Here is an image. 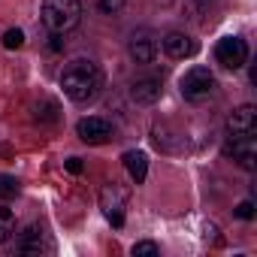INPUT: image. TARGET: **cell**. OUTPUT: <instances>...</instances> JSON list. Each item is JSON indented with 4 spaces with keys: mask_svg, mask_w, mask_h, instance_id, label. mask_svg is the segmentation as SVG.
Returning <instances> with one entry per match:
<instances>
[{
    "mask_svg": "<svg viewBox=\"0 0 257 257\" xmlns=\"http://www.w3.org/2000/svg\"><path fill=\"white\" fill-rule=\"evenodd\" d=\"M61 88L73 103H88L100 91V70L91 61H73L61 73Z\"/></svg>",
    "mask_w": 257,
    "mask_h": 257,
    "instance_id": "obj_1",
    "label": "cell"
},
{
    "mask_svg": "<svg viewBox=\"0 0 257 257\" xmlns=\"http://www.w3.org/2000/svg\"><path fill=\"white\" fill-rule=\"evenodd\" d=\"M82 7L79 0H43V25L52 34H67L79 25Z\"/></svg>",
    "mask_w": 257,
    "mask_h": 257,
    "instance_id": "obj_2",
    "label": "cell"
},
{
    "mask_svg": "<svg viewBox=\"0 0 257 257\" xmlns=\"http://www.w3.org/2000/svg\"><path fill=\"white\" fill-rule=\"evenodd\" d=\"M182 94L188 100H206L215 94V76L206 67H191L182 76Z\"/></svg>",
    "mask_w": 257,
    "mask_h": 257,
    "instance_id": "obj_3",
    "label": "cell"
},
{
    "mask_svg": "<svg viewBox=\"0 0 257 257\" xmlns=\"http://www.w3.org/2000/svg\"><path fill=\"white\" fill-rule=\"evenodd\" d=\"M224 155H227V158H233L242 170H254V164H257V140H254V134L230 137V143H227Z\"/></svg>",
    "mask_w": 257,
    "mask_h": 257,
    "instance_id": "obj_4",
    "label": "cell"
},
{
    "mask_svg": "<svg viewBox=\"0 0 257 257\" xmlns=\"http://www.w3.org/2000/svg\"><path fill=\"white\" fill-rule=\"evenodd\" d=\"M215 55H218V64H224L227 70H239V67H245V61H248V46H245V40H239V37H224V40L218 43Z\"/></svg>",
    "mask_w": 257,
    "mask_h": 257,
    "instance_id": "obj_5",
    "label": "cell"
},
{
    "mask_svg": "<svg viewBox=\"0 0 257 257\" xmlns=\"http://www.w3.org/2000/svg\"><path fill=\"white\" fill-rule=\"evenodd\" d=\"M124 203H127V194H124L115 182L103 188L100 206H103V212H106V218H109L112 227H124Z\"/></svg>",
    "mask_w": 257,
    "mask_h": 257,
    "instance_id": "obj_6",
    "label": "cell"
},
{
    "mask_svg": "<svg viewBox=\"0 0 257 257\" xmlns=\"http://www.w3.org/2000/svg\"><path fill=\"white\" fill-rule=\"evenodd\" d=\"M76 134H79L82 143L100 146V143H106V140L112 137V124H109L106 118H100V115H91V118H82V121H79Z\"/></svg>",
    "mask_w": 257,
    "mask_h": 257,
    "instance_id": "obj_7",
    "label": "cell"
},
{
    "mask_svg": "<svg viewBox=\"0 0 257 257\" xmlns=\"http://www.w3.org/2000/svg\"><path fill=\"white\" fill-rule=\"evenodd\" d=\"M227 131H230V137L254 134V131H257V109H254L251 103H245V106L233 109V112H230V118H227Z\"/></svg>",
    "mask_w": 257,
    "mask_h": 257,
    "instance_id": "obj_8",
    "label": "cell"
},
{
    "mask_svg": "<svg viewBox=\"0 0 257 257\" xmlns=\"http://www.w3.org/2000/svg\"><path fill=\"white\" fill-rule=\"evenodd\" d=\"M158 55V37L152 31H137L131 37V58L137 64H152Z\"/></svg>",
    "mask_w": 257,
    "mask_h": 257,
    "instance_id": "obj_9",
    "label": "cell"
},
{
    "mask_svg": "<svg viewBox=\"0 0 257 257\" xmlns=\"http://www.w3.org/2000/svg\"><path fill=\"white\" fill-rule=\"evenodd\" d=\"M164 52L170 55V58H191V55H197V43L188 37V34H179V31H173V34H167L164 37Z\"/></svg>",
    "mask_w": 257,
    "mask_h": 257,
    "instance_id": "obj_10",
    "label": "cell"
},
{
    "mask_svg": "<svg viewBox=\"0 0 257 257\" xmlns=\"http://www.w3.org/2000/svg\"><path fill=\"white\" fill-rule=\"evenodd\" d=\"M19 251L22 254H40V251H49V239H46V230L40 224H31L22 239H19Z\"/></svg>",
    "mask_w": 257,
    "mask_h": 257,
    "instance_id": "obj_11",
    "label": "cell"
},
{
    "mask_svg": "<svg viewBox=\"0 0 257 257\" xmlns=\"http://www.w3.org/2000/svg\"><path fill=\"white\" fill-rule=\"evenodd\" d=\"M161 82L158 79H140V82H134V88H131V97L137 100V103H143V106H152V103H158L161 100Z\"/></svg>",
    "mask_w": 257,
    "mask_h": 257,
    "instance_id": "obj_12",
    "label": "cell"
},
{
    "mask_svg": "<svg viewBox=\"0 0 257 257\" xmlns=\"http://www.w3.org/2000/svg\"><path fill=\"white\" fill-rule=\"evenodd\" d=\"M124 167H127V173H131V179L137 185L146 182V176H149V158H146V152H127L124 155Z\"/></svg>",
    "mask_w": 257,
    "mask_h": 257,
    "instance_id": "obj_13",
    "label": "cell"
},
{
    "mask_svg": "<svg viewBox=\"0 0 257 257\" xmlns=\"http://www.w3.org/2000/svg\"><path fill=\"white\" fill-rule=\"evenodd\" d=\"M13 233H16V215L7 206H0V242H7Z\"/></svg>",
    "mask_w": 257,
    "mask_h": 257,
    "instance_id": "obj_14",
    "label": "cell"
},
{
    "mask_svg": "<svg viewBox=\"0 0 257 257\" xmlns=\"http://www.w3.org/2000/svg\"><path fill=\"white\" fill-rule=\"evenodd\" d=\"M131 254H134V257H158V254H161V245H158V242H137V245L131 248Z\"/></svg>",
    "mask_w": 257,
    "mask_h": 257,
    "instance_id": "obj_15",
    "label": "cell"
},
{
    "mask_svg": "<svg viewBox=\"0 0 257 257\" xmlns=\"http://www.w3.org/2000/svg\"><path fill=\"white\" fill-rule=\"evenodd\" d=\"M94 4H97V10L103 16H118L124 10V0H94Z\"/></svg>",
    "mask_w": 257,
    "mask_h": 257,
    "instance_id": "obj_16",
    "label": "cell"
},
{
    "mask_svg": "<svg viewBox=\"0 0 257 257\" xmlns=\"http://www.w3.org/2000/svg\"><path fill=\"white\" fill-rule=\"evenodd\" d=\"M4 46H7V49H22V46H25V34H22L19 28H10V31L4 34Z\"/></svg>",
    "mask_w": 257,
    "mask_h": 257,
    "instance_id": "obj_17",
    "label": "cell"
},
{
    "mask_svg": "<svg viewBox=\"0 0 257 257\" xmlns=\"http://www.w3.org/2000/svg\"><path fill=\"white\" fill-rule=\"evenodd\" d=\"M0 194H4V197H16L19 194V182L13 176H0Z\"/></svg>",
    "mask_w": 257,
    "mask_h": 257,
    "instance_id": "obj_18",
    "label": "cell"
},
{
    "mask_svg": "<svg viewBox=\"0 0 257 257\" xmlns=\"http://www.w3.org/2000/svg\"><path fill=\"white\" fill-rule=\"evenodd\" d=\"M236 215H239L242 221L254 218V203H248V200H245V203H239V206H236Z\"/></svg>",
    "mask_w": 257,
    "mask_h": 257,
    "instance_id": "obj_19",
    "label": "cell"
},
{
    "mask_svg": "<svg viewBox=\"0 0 257 257\" xmlns=\"http://www.w3.org/2000/svg\"><path fill=\"white\" fill-rule=\"evenodd\" d=\"M49 49H52V52H61V49H64V34H55L52 43H49Z\"/></svg>",
    "mask_w": 257,
    "mask_h": 257,
    "instance_id": "obj_20",
    "label": "cell"
},
{
    "mask_svg": "<svg viewBox=\"0 0 257 257\" xmlns=\"http://www.w3.org/2000/svg\"><path fill=\"white\" fill-rule=\"evenodd\" d=\"M67 170H70L73 176H79V173H82V161H79V158H70V161H67Z\"/></svg>",
    "mask_w": 257,
    "mask_h": 257,
    "instance_id": "obj_21",
    "label": "cell"
},
{
    "mask_svg": "<svg viewBox=\"0 0 257 257\" xmlns=\"http://www.w3.org/2000/svg\"><path fill=\"white\" fill-rule=\"evenodd\" d=\"M197 4H209V0H197Z\"/></svg>",
    "mask_w": 257,
    "mask_h": 257,
    "instance_id": "obj_22",
    "label": "cell"
}]
</instances>
